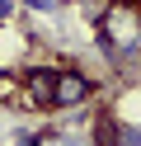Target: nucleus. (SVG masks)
Segmentation results:
<instances>
[{
    "mask_svg": "<svg viewBox=\"0 0 141 146\" xmlns=\"http://www.w3.org/2000/svg\"><path fill=\"white\" fill-rule=\"evenodd\" d=\"M118 146H141V123H122L118 127Z\"/></svg>",
    "mask_w": 141,
    "mask_h": 146,
    "instance_id": "nucleus-6",
    "label": "nucleus"
},
{
    "mask_svg": "<svg viewBox=\"0 0 141 146\" xmlns=\"http://www.w3.org/2000/svg\"><path fill=\"white\" fill-rule=\"evenodd\" d=\"M42 137H47V127H19L14 146H42Z\"/></svg>",
    "mask_w": 141,
    "mask_h": 146,
    "instance_id": "nucleus-5",
    "label": "nucleus"
},
{
    "mask_svg": "<svg viewBox=\"0 0 141 146\" xmlns=\"http://www.w3.org/2000/svg\"><path fill=\"white\" fill-rule=\"evenodd\" d=\"M56 71L61 66H24L19 71V90H24V104L38 113H52V94H56Z\"/></svg>",
    "mask_w": 141,
    "mask_h": 146,
    "instance_id": "nucleus-2",
    "label": "nucleus"
},
{
    "mask_svg": "<svg viewBox=\"0 0 141 146\" xmlns=\"http://www.w3.org/2000/svg\"><path fill=\"white\" fill-rule=\"evenodd\" d=\"M42 146H94V137L89 132H52V127H47Z\"/></svg>",
    "mask_w": 141,
    "mask_h": 146,
    "instance_id": "nucleus-4",
    "label": "nucleus"
},
{
    "mask_svg": "<svg viewBox=\"0 0 141 146\" xmlns=\"http://www.w3.org/2000/svg\"><path fill=\"white\" fill-rule=\"evenodd\" d=\"M118 127H122V123H118V118L108 113V108H103V113L94 118V127H89V137H94V146H118Z\"/></svg>",
    "mask_w": 141,
    "mask_h": 146,
    "instance_id": "nucleus-3",
    "label": "nucleus"
},
{
    "mask_svg": "<svg viewBox=\"0 0 141 146\" xmlns=\"http://www.w3.org/2000/svg\"><path fill=\"white\" fill-rule=\"evenodd\" d=\"M94 99V80L85 76L80 66H61L56 71V94H52V113H71V108H85Z\"/></svg>",
    "mask_w": 141,
    "mask_h": 146,
    "instance_id": "nucleus-1",
    "label": "nucleus"
},
{
    "mask_svg": "<svg viewBox=\"0 0 141 146\" xmlns=\"http://www.w3.org/2000/svg\"><path fill=\"white\" fill-rule=\"evenodd\" d=\"M19 5H24V10H38V14H47V10H52V0H19Z\"/></svg>",
    "mask_w": 141,
    "mask_h": 146,
    "instance_id": "nucleus-7",
    "label": "nucleus"
},
{
    "mask_svg": "<svg viewBox=\"0 0 141 146\" xmlns=\"http://www.w3.org/2000/svg\"><path fill=\"white\" fill-rule=\"evenodd\" d=\"M14 19V0H0V24H9Z\"/></svg>",
    "mask_w": 141,
    "mask_h": 146,
    "instance_id": "nucleus-8",
    "label": "nucleus"
}]
</instances>
